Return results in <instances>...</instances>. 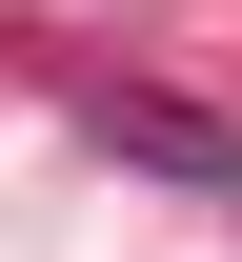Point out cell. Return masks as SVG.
I'll return each instance as SVG.
<instances>
[{
    "label": "cell",
    "mask_w": 242,
    "mask_h": 262,
    "mask_svg": "<svg viewBox=\"0 0 242 262\" xmlns=\"http://www.w3.org/2000/svg\"><path fill=\"white\" fill-rule=\"evenodd\" d=\"M81 141H101V162H141V182H202V202H242V141L202 121V101H162V81H101V101H81Z\"/></svg>",
    "instance_id": "1"
}]
</instances>
